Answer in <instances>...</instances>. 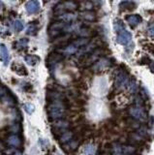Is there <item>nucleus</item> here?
<instances>
[{
  "label": "nucleus",
  "mask_w": 154,
  "mask_h": 155,
  "mask_svg": "<svg viewBox=\"0 0 154 155\" xmlns=\"http://www.w3.org/2000/svg\"><path fill=\"white\" fill-rule=\"evenodd\" d=\"M69 107V102L67 100L60 101V102L49 103L47 107V116L50 120H60L65 116L66 109Z\"/></svg>",
  "instance_id": "nucleus-1"
},
{
  "label": "nucleus",
  "mask_w": 154,
  "mask_h": 155,
  "mask_svg": "<svg viewBox=\"0 0 154 155\" xmlns=\"http://www.w3.org/2000/svg\"><path fill=\"white\" fill-rule=\"evenodd\" d=\"M130 80L128 77V73L124 70H119L116 74L115 80V86L116 89H124L128 88Z\"/></svg>",
  "instance_id": "nucleus-2"
},
{
  "label": "nucleus",
  "mask_w": 154,
  "mask_h": 155,
  "mask_svg": "<svg viewBox=\"0 0 154 155\" xmlns=\"http://www.w3.org/2000/svg\"><path fill=\"white\" fill-rule=\"evenodd\" d=\"M128 114L133 118L140 120V121H147V114L143 109V108L136 105H132L128 108Z\"/></svg>",
  "instance_id": "nucleus-3"
},
{
  "label": "nucleus",
  "mask_w": 154,
  "mask_h": 155,
  "mask_svg": "<svg viewBox=\"0 0 154 155\" xmlns=\"http://www.w3.org/2000/svg\"><path fill=\"white\" fill-rule=\"evenodd\" d=\"M111 65V61L110 59H108V58H103V59H100L98 60L96 63L93 65V69H92V71L93 72H100L102 70H105L106 68L110 67Z\"/></svg>",
  "instance_id": "nucleus-4"
},
{
  "label": "nucleus",
  "mask_w": 154,
  "mask_h": 155,
  "mask_svg": "<svg viewBox=\"0 0 154 155\" xmlns=\"http://www.w3.org/2000/svg\"><path fill=\"white\" fill-rule=\"evenodd\" d=\"M131 39H132V34L130 33L129 31H127L126 29L117 33V37H116V41L121 45L129 44L130 41H131Z\"/></svg>",
  "instance_id": "nucleus-5"
},
{
  "label": "nucleus",
  "mask_w": 154,
  "mask_h": 155,
  "mask_svg": "<svg viewBox=\"0 0 154 155\" xmlns=\"http://www.w3.org/2000/svg\"><path fill=\"white\" fill-rule=\"evenodd\" d=\"M63 59V55L61 53L58 52H52L50 53V55L47 58V65L50 68H52V66H54L55 64H57L59 61Z\"/></svg>",
  "instance_id": "nucleus-6"
},
{
  "label": "nucleus",
  "mask_w": 154,
  "mask_h": 155,
  "mask_svg": "<svg viewBox=\"0 0 154 155\" xmlns=\"http://www.w3.org/2000/svg\"><path fill=\"white\" fill-rule=\"evenodd\" d=\"M22 139L18 135L12 134L7 138V145L12 146V148H20L22 146Z\"/></svg>",
  "instance_id": "nucleus-7"
},
{
  "label": "nucleus",
  "mask_w": 154,
  "mask_h": 155,
  "mask_svg": "<svg viewBox=\"0 0 154 155\" xmlns=\"http://www.w3.org/2000/svg\"><path fill=\"white\" fill-rule=\"evenodd\" d=\"M25 9L28 14H36L40 10V3L36 0H31V1L26 2Z\"/></svg>",
  "instance_id": "nucleus-8"
},
{
  "label": "nucleus",
  "mask_w": 154,
  "mask_h": 155,
  "mask_svg": "<svg viewBox=\"0 0 154 155\" xmlns=\"http://www.w3.org/2000/svg\"><path fill=\"white\" fill-rule=\"evenodd\" d=\"M74 137H75V134H74V132L67 130L66 132H64L62 135L60 136L59 138H58V141H59L60 145H67V143H70V141L74 139Z\"/></svg>",
  "instance_id": "nucleus-9"
},
{
  "label": "nucleus",
  "mask_w": 154,
  "mask_h": 155,
  "mask_svg": "<svg viewBox=\"0 0 154 155\" xmlns=\"http://www.w3.org/2000/svg\"><path fill=\"white\" fill-rule=\"evenodd\" d=\"M126 21L128 22V24L131 26L132 28H135L137 25H139L142 22V18L139 15H130L127 16Z\"/></svg>",
  "instance_id": "nucleus-10"
},
{
  "label": "nucleus",
  "mask_w": 154,
  "mask_h": 155,
  "mask_svg": "<svg viewBox=\"0 0 154 155\" xmlns=\"http://www.w3.org/2000/svg\"><path fill=\"white\" fill-rule=\"evenodd\" d=\"M78 35L81 37V38H88L90 39V37L95 35V31L91 30L88 27H81L78 29Z\"/></svg>",
  "instance_id": "nucleus-11"
},
{
  "label": "nucleus",
  "mask_w": 154,
  "mask_h": 155,
  "mask_svg": "<svg viewBox=\"0 0 154 155\" xmlns=\"http://www.w3.org/2000/svg\"><path fill=\"white\" fill-rule=\"evenodd\" d=\"M0 56H1V61L6 66L9 63L10 55H9V52H8V49L4 45H0Z\"/></svg>",
  "instance_id": "nucleus-12"
},
{
  "label": "nucleus",
  "mask_w": 154,
  "mask_h": 155,
  "mask_svg": "<svg viewBox=\"0 0 154 155\" xmlns=\"http://www.w3.org/2000/svg\"><path fill=\"white\" fill-rule=\"evenodd\" d=\"M77 18L76 15L72 14V13H64V14L60 15V16H57V20H61L62 22H65V23H69L71 21L75 20Z\"/></svg>",
  "instance_id": "nucleus-13"
},
{
  "label": "nucleus",
  "mask_w": 154,
  "mask_h": 155,
  "mask_svg": "<svg viewBox=\"0 0 154 155\" xmlns=\"http://www.w3.org/2000/svg\"><path fill=\"white\" fill-rule=\"evenodd\" d=\"M12 69L13 71H15L20 76H26L27 75V70H26V68L23 65H22V64H18V63L13 64Z\"/></svg>",
  "instance_id": "nucleus-14"
},
{
  "label": "nucleus",
  "mask_w": 154,
  "mask_h": 155,
  "mask_svg": "<svg viewBox=\"0 0 154 155\" xmlns=\"http://www.w3.org/2000/svg\"><path fill=\"white\" fill-rule=\"evenodd\" d=\"M119 7L121 11H132L136 8V3L132 1H122Z\"/></svg>",
  "instance_id": "nucleus-15"
},
{
  "label": "nucleus",
  "mask_w": 154,
  "mask_h": 155,
  "mask_svg": "<svg viewBox=\"0 0 154 155\" xmlns=\"http://www.w3.org/2000/svg\"><path fill=\"white\" fill-rule=\"evenodd\" d=\"M111 155H123L122 145L118 143H113L111 146Z\"/></svg>",
  "instance_id": "nucleus-16"
},
{
  "label": "nucleus",
  "mask_w": 154,
  "mask_h": 155,
  "mask_svg": "<svg viewBox=\"0 0 154 155\" xmlns=\"http://www.w3.org/2000/svg\"><path fill=\"white\" fill-rule=\"evenodd\" d=\"M81 17L86 21H94L96 18V15L93 11H83L81 14Z\"/></svg>",
  "instance_id": "nucleus-17"
},
{
  "label": "nucleus",
  "mask_w": 154,
  "mask_h": 155,
  "mask_svg": "<svg viewBox=\"0 0 154 155\" xmlns=\"http://www.w3.org/2000/svg\"><path fill=\"white\" fill-rule=\"evenodd\" d=\"M24 61L28 64V65L34 66V65H36V64L40 61V57L37 56V55H34V54L26 55V56L24 57Z\"/></svg>",
  "instance_id": "nucleus-18"
},
{
  "label": "nucleus",
  "mask_w": 154,
  "mask_h": 155,
  "mask_svg": "<svg viewBox=\"0 0 154 155\" xmlns=\"http://www.w3.org/2000/svg\"><path fill=\"white\" fill-rule=\"evenodd\" d=\"M126 122H127V125L133 130H135V129L138 130L140 127V123L139 120L133 118V117H128V118H126Z\"/></svg>",
  "instance_id": "nucleus-19"
},
{
  "label": "nucleus",
  "mask_w": 154,
  "mask_h": 155,
  "mask_svg": "<svg viewBox=\"0 0 154 155\" xmlns=\"http://www.w3.org/2000/svg\"><path fill=\"white\" fill-rule=\"evenodd\" d=\"M27 45H28V39L23 38V39H20L16 43H14V49L22 50V49H24V48L27 47Z\"/></svg>",
  "instance_id": "nucleus-20"
},
{
  "label": "nucleus",
  "mask_w": 154,
  "mask_h": 155,
  "mask_svg": "<svg viewBox=\"0 0 154 155\" xmlns=\"http://www.w3.org/2000/svg\"><path fill=\"white\" fill-rule=\"evenodd\" d=\"M122 151L123 155H134L136 153V148L130 145H122Z\"/></svg>",
  "instance_id": "nucleus-21"
},
{
  "label": "nucleus",
  "mask_w": 154,
  "mask_h": 155,
  "mask_svg": "<svg viewBox=\"0 0 154 155\" xmlns=\"http://www.w3.org/2000/svg\"><path fill=\"white\" fill-rule=\"evenodd\" d=\"M37 32H38V24H37L36 21H33L30 24L28 25L27 30H26V33L28 35H36Z\"/></svg>",
  "instance_id": "nucleus-22"
},
{
  "label": "nucleus",
  "mask_w": 154,
  "mask_h": 155,
  "mask_svg": "<svg viewBox=\"0 0 154 155\" xmlns=\"http://www.w3.org/2000/svg\"><path fill=\"white\" fill-rule=\"evenodd\" d=\"M127 89H128L131 93H136L138 91V89H139V85H138L137 81H136L135 78H132V80L129 82V85H128V88H127Z\"/></svg>",
  "instance_id": "nucleus-23"
},
{
  "label": "nucleus",
  "mask_w": 154,
  "mask_h": 155,
  "mask_svg": "<svg viewBox=\"0 0 154 155\" xmlns=\"http://www.w3.org/2000/svg\"><path fill=\"white\" fill-rule=\"evenodd\" d=\"M113 27H115L116 33H119V32L125 30V25H124V22L121 20H115V23H113Z\"/></svg>",
  "instance_id": "nucleus-24"
},
{
  "label": "nucleus",
  "mask_w": 154,
  "mask_h": 155,
  "mask_svg": "<svg viewBox=\"0 0 154 155\" xmlns=\"http://www.w3.org/2000/svg\"><path fill=\"white\" fill-rule=\"evenodd\" d=\"M23 27H24V24H23V21L20 20H16L14 21V28L16 29V31L20 32L22 31Z\"/></svg>",
  "instance_id": "nucleus-25"
},
{
  "label": "nucleus",
  "mask_w": 154,
  "mask_h": 155,
  "mask_svg": "<svg viewBox=\"0 0 154 155\" xmlns=\"http://www.w3.org/2000/svg\"><path fill=\"white\" fill-rule=\"evenodd\" d=\"M94 152H95V146L92 143H89V145H87L84 148V153L86 155H93Z\"/></svg>",
  "instance_id": "nucleus-26"
},
{
  "label": "nucleus",
  "mask_w": 154,
  "mask_h": 155,
  "mask_svg": "<svg viewBox=\"0 0 154 155\" xmlns=\"http://www.w3.org/2000/svg\"><path fill=\"white\" fill-rule=\"evenodd\" d=\"M23 109L26 111L27 114H31L34 113V111H35V107H34V105H32V104L30 103H26L23 105Z\"/></svg>",
  "instance_id": "nucleus-27"
},
{
  "label": "nucleus",
  "mask_w": 154,
  "mask_h": 155,
  "mask_svg": "<svg viewBox=\"0 0 154 155\" xmlns=\"http://www.w3.org/2000/svg\"><path fill=\"white\" fill-rule=\"evenodd\" d=\"M8 93H9V90L5 86H3V85H0V99H1V100L8 94Z\"/></svg>",
  "instance_id": "nucleus-28"
},
{
  "label": "nucleus",
  "mask_w": 154,
  "mask_h": 155,
  "mask_svg": "<svg viewBox=\"0 0 154 155\" xmlns=\"http://www.w3.org/2000/svg\"><path fill=\"white\" fill-rule=\"evenodd\" d=\"M20 125L18 124V123H15L11 128H10V131H11V132H13V133H14V134H16V135H18L17 133L20 132Z\"/></svg>",
  "instance_id": "nucleus-29"
},
{
  "label": "nucleus",
  "mask_w": 154,
  "mask_h": 155,
  "mask_svg": "<svg viewBox=\"0 0 154 155\" xmlns=\"http://www.w3.org/2000/svg\"><path fill=\"white\" fill-rule=\"evenodd\" d=\"M150 61H151V60H150L147 56H143V57L142 58V59L140 60L139 64H140V65H145V64H148V65H149Z\"/></svg>",
  "instance_id": "nucleus-30"
},
{
  "label": "nucleus",
  "mask_w": 154,
  "mask_h": 155,
  "mask_svg": "<svg viewBox=\"0 0 154 155\" xmlns=\"http://www.w3.org/2000/svg\"><path fill=\"white\" fill-rule=\"evenodd\" d=\"M147 30L150 35H154V22H151L147 27Z\"/></svg>",
  "instance_id": "nucleus-31"
},
{
  "label": "nucleus",
  "mask_w": 154,
  "mask_h": 155,
  "mask_svg": "<svg viewBox=\"0 0 154 155\" xmlns=\"http://www.w3.org/2000/svg\"><path fill=\"white\" fill-rule=\"evenodd\" d=\"M77 86L81 88V89H84V90L87 89V85H86V84L84 82H79L78 84H77Z\"/></svg>",
  "instance_id": "nucleus-32"
},
{
  "label": "nucleus",
  "mask_w": 154,
  "mask_h": 155,
  "mask_svg": "<svg viewBox=\"0 0 154 155\" xmlns=\"http://www.w3.org/2000/svg\"><path fill=\"white\" fill-rule=\"evenodd\" d=\"M147 49L148 52L151 53V54L154 55V45L153 44H148L147 47Z\"/></svg>",
  "instance_id": "nucleus-33"
},
{
  "label": "nucleus",
  "mask_w": 154,
  "mask_h": 155,
  "mask_svg": "<svg viewBox=\"0 0 154 155\" xmlns=\"http://www.w3.org/2000/svg\"><path fill=\"white\" fill-rule=\"evenodd\" d=\"M149 69H150V71L154 74V61H150V63H149Z\"/></svg>",
  "instance_id": "nucleus-34"
},
{
  "label": "nucleus",
  "mask_w": 154,
  "mask_h": 155,
  "mask_svg": "<svg viewBox=\"0 0 154 155\" xmlns=\"http://www.w3.org/2000/svg\"><path fill=\"white\" fill-rule=\"evenodd\" d=\"M15 155H22V153H20V151H17V152H16V153H14Z\"/></svg>",
  "instance_id": "nucleus-35"
},
{
  "label": "nucleus",
  "mask_w": 154,
  "mask_h": 155,
  "mask_svg": "<svg viewBox=\"0 0 154 155\" xmlns=\"http://www.w3.org/2000/svg\"><path fill=\"white\" fill-rule=\"evenodd\" d=\"M2 7H3V4H2V2L0 1V9H2Z\"/></svg>",
  "instance_id": "nucleus-36"
},
{
  "label": "nucleus",
  "mask_w": 154,
  "mask_h": 155,
  "mask_svg": "<svg viewBox=\"0 0 154 155\" xmlns=\"http://www.w3.org/2000/svg\"><path fill=\"white\" fill-rule=\"evenodd\" d=\"M104 155H105V154H104Z\"/></svg>",
  "instance_id": "nucleus-37"
}]
</instances>
